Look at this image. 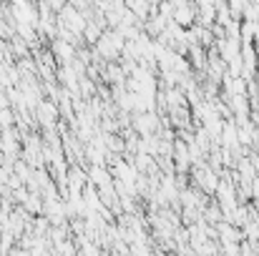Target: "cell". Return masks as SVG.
Segmentation results:
<instances>
[{
	"label": "cell",
	"mask_w": 259,
	"mask_h": 256,
	"mask_svg": "<svg viewBox=\"0 0 259 256\" xmlns=\"http://www.w3.org/2000/svg\"><path fill=\"white\" fill-rule=\"evenodd\" d=\"M257 40H259V33H257Z\"/></svg>",
	"instance_id": "obj_1"
}]
</instances>
